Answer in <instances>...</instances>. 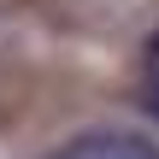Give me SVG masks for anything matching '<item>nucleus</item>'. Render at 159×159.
Returning a JSON list of instances; mask_svg holds the SVG:
<instances>
[{
  "instance_id": "obj_2",
  "label": "nucleus",
  "mask_w": 159,
  "mask_h": 159,
  "mask_svg": "<svg viewBox=\"0 0 159 159\" xmlns=\"http://www.w3.org/2000/svg\"><path fill=\"white\" fill-rule=\"evenodd\" d=\"M142 94H148V106L159 112V35L148 41V59H142Z\"/></svg>"
},
{
  "instance_id": "obj_1",
  "label": "nucleus",
  "mask_w": 159,
  "mask_h": 159,
  "mask_svg": "<svg viewBox=\"0 0 159 159\" xmlns=\"http://www.w3.org/2000/svg\"><path fill=\"white\" fill-rule=\"evenodd\" d=\"M41 159H159V142L136 136V130H83Z\"/></svg>"
}]
</instances>
